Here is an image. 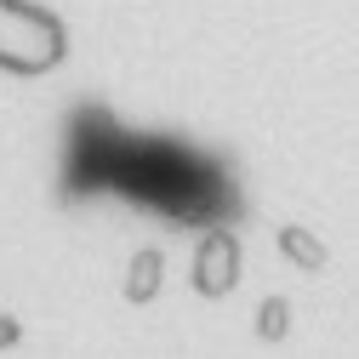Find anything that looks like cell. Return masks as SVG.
Returning a JSON list of instances; mask_svg holds the SVG:
<instances>
[{
    "mask_svg": "<svg viewBox=\"0 0 359 359\" xmlns=\"http://www.w3.org/2000/svg\"><path fill=\"white\" fill-rule=\"evenodd\" d=\"M69 23L46 0H0V74L40 80L69 63Z\"/></svg>",
    "mask_w": 359,
    "mask_h": 359,
    "instance_id": "obj_1",
    "label": "cell"
},
{
    "mask_svg": "<svg viewBox=\"0 0 359 359\" xmlns=\"http://www.w3.org/2000/svg\"><path fill=\"white\" fill-rule=\"evenodd\" d=\"M194 285L205 297H222V291L234 285V240L222 234V229H211L205 245H200V257H194Z\"/></svg>",
    "mask_w": 359,
    "mask_h": 359,
    "instance_id": "obj_2",
    "label": "cell"
},
{
    "mask_svg": "<svg viewBox=\"0 0 359 359\" xmlns=\"http://www.w3.org/2000/svg\"><path fill=\"white\" fill-rule=\"evenodd\" d=\"M131 274H137V280H131V297L143 302V297L154 291V274H160V257H154V251H143L137 262H131Z\"/></svg>",
    "mask_w": 359,
    "mask_h": 359,
    "instance_id": "obj_3",
    "label": "cell"
},
{
    "mask_svg": "<svg viewBox=\"0 0 359 359\" xmlns=\"http://www.w3.org/2000/svg\"><path fill=\"white\" fill-rule=\"evenodd\" d=\"M280 245H285V251H291L297 262H308V268H313V262H320V245H313V240H308L302 229H285V234H280Z\"/></svg>",
    "mask_w": 359,
    "mask_h": 359,
    "instance_id": "obj_4",
    "label": "cell"
}]
</instances>
